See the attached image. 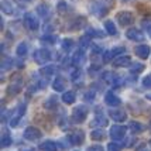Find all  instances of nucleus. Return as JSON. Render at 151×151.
Listing matches in <instances>:
<instances>
[{
    "mask_svg": "<svg viewBox=\"0 0 151 151\" xmlns=\"http://www.w3.org/2000/svg\"><path fill=\"white\" fill-rule=\"evenodd\" d=\"M21 88H23V76L20 73H13L10 78V82H9V86H7V93L17 95L21 91Z\"/></svg>",
    "mask_w": 151,
    "mask_h": 151,
    "instance_id": "obj_1",
    "label": "nucleus"
},
{
    "mask_svg": "<svg viewBox=\"0 0 151 151\" xmlns=\"http://www.w3.org/2000/svg\"><path fill=\"white\" fill-rule=\"evenodd\" d=\"M89 10H91V13H92L95 17L100 19V17H103V16L107 14V12H109V4H106L105 1H99L98 0V1L91 3Z\"/></svg>",
    "mask_w": 151,
    "mask_h": 151,
    "instance_id": "obj_2",
    "label": "nucleus"
},
{
    "mask_svg": "<svg viewBox=\"0 0 151 151\" xmlns=\"http://www.w3.org/2000/svg\"><path fill=\"white\" fill-rule=\"evenodd\" d=\"M88 113H89L88 106H85V105L76 106L72 110V120L75 123H83L86 120V117H88Z\"/></svg>",
    "mask_w": 151,
    "mask_h": 151,
    "instance_id": "obj_3",
    "label": "nucleus"
},
{
    "mask_svg": "<svg viewBox=\"0 0 151 151\" xmlns=\"http://www.w3.org/2000/svg\"><path fill=\"white\" fill-rule=\"evenodd\" d=\"M34 61L37 62V64H47L48 61H51V52L45 50V48H40L37 50L35 52H34Z\"/></svg>",
    "mask_w": 151,
    "mask_h": 151,
    "instance_id": "obj_4",
    "label": "nucleus"
},
{
    "mask_svg": "<svg viewBox=\"0 0 151 151\" xmlns=\"http://www.w3.org/2000/svg\"><path fill=\"white\" fill-rule=\"evenodd\" d=\"M116 19H117L119 24L122 27H127V26H130V24H133L134 16H133L132 12H120V13H117Z\"/></svg>",
    "mask_w": 151,
    "mask_h": 151,
    "instance_id": "obj_5",
    "label": "nucleus"
},
{
    "mask_svg": "<svg viewBox=\"0 0 151 151\" xmlns=\"http://www.w3.org/2000/svg\"><path fill=\"white\" fill-rule=\"evenodd\" d=\"M24 26L28 28V30H38L40 27V21L37 19V16H34L33 13H26L24 14Z\"/></svg>",
    "mask_w": 151,
    "mask_h": 151,
    "instance_id": "obj_6",
    "label": "nucleus"
},
{
    "mask_svg": "<svg viewBox=\"0 0 151 151\" xmlns=\"http://www.w3.org/2000/svg\"><path fill=\"white\" fill-rule=\"evenodd\" d=\"M42 137V133L40 132L37 127H27L24 130V138L28 141H37Z\"/></svg>",
    "mask_w": 151,
    "mask_h": 151,
    "instance_id": "obj_7",
    "label": "nucleus"
},
{
    "mask_svg": "<svg viewBox=\"0 0 151 151\" xmlns=\"http://www.w3.org/2000/svg\"><path fill=\"white\" fill-rule=\"evenodd\" d=\"M126 132H127V127H124V126H112L110 127V137L113 140H122V138H124Z\"/></svg>",
    "mask_w": 151,
    "mask_h": 151,
    "instance_id": "obj_8",
    "label": "nucleus"
},
{
    "mask_svg": "<svg viewBox=\"0 0 151 151\" xmlns=\"http://www.w3.org/2000/svg\"><path fill=\"white\" fill-rule=\"evenodd\" d=\"M126 51L124 47H114V48H112V50H109V51H106L105 55H103V61L105 62H110L113 58H116V57H119L120 54H123Z\"/></svg>",
    "mask_w": 151,
    "mask_h": 151,
    "instance_id": "obj_9",
    "label": "nucleus"
},
{
    "mask_svg": "<svg viewBox=\"0 0 151 151\" xmlns=\"http://www.w3.org/2000/svg\"><path fill=\"white\" fill-rule=\"evenodd\" d=\"M68 140H69V143L73 145H81L83 143V140H85V134H83L82 130H75L72 134H69Z\"/></svg>",
    "mask_w": 151,
    "mask_h": 151,
    "instance_id": "obj_10",
    "label": "nucleus"
},
{
    "mask_svg": "<svg viewBox=\"0 0 151 151\" xmlns=\"http://www.w3.org/2000/svg\"><path fill=\"white\" fill-rule=\"evenodd\" d=\"M134 52H136V55H137L138 58L147 59L150 57L151 48H150V45H147V44H141V45H137L134 48Z\"/></svg>",
    "mask_w": 151,
    "mask_h": 151,
    "instance_id": "obj_11",
    "label": "nucleus"
},
{
    "mask_svg": "<svg viewBox=\"0 0 151 151\" xmlns=\"http://www.w3.org/2000/svg\"><path fill=\"white\" fill-rule=\"evenodd\" d=\"M109 116L114 122H124L126 119H127V113L123 109H110L109 110Z\"/></svg>",
    "mask_w": 151,
    "mask_h": 151,
    "instance_id": "obj_12",
    "label": "nucleus"
},
{
    "mask_svg": "<svg viewBox=\"0 0 151 151\" xmlns=\"http://www.w3.org/2000/svg\"><path fill=\"white\" fill-rule=\"evenodd\" d=\"M1 12L4 14L12 16V14L17 13V7H16V4H14L13 1H10V0H1Z\"/></svg>",
    "mask_w": 151,
    "mask_h": 151,
    "instance_id": "obj_13",
    "label": "nucleus"
},
{
    "mask_svg": "<svg viewBox=\"0 0 151 151\" xmlns=\"http://www.w3.org/2000/svg\"><path fill=\"white\" fill-rule=\"evenodd\" d=\"M105 102L107 106H110V107H117V106L122 105V100L114 95L113 92H107L105 95Z\"/></svg>",
    "mask_w": 151,
    "mask_h": 151,
    "instance_id": "obj_14",
    "label": "nucleus"
},
{
    "mask_svg": "<svg viewBox=\"0 0 151 151\" xmlns=\"http://www.w3.org/2000/svg\"><path fill=\"white\" fill-rule=\"evenodd\" d=\"M126 37L129 40H132V41H143L144 40V34L141 33L138 28H130V30H127Z\"/></svg>",
    "mask_w": 151,
    "mask_h": 151,
    "instance_id": "obj_15",
    "label": "nucleus"
},
{
    "mask_svg": "<svg viewBox=\"0 0 151 151\" xmlns=\"http://www.w3.org/2000/svg\"><path fill=\"white\" fill-rule=\"evenodd\" d=\"M86 59V55H85V51L83 50H76V52L72 55V64L75 66H81Z\"/></svg>",
    "mask_w": 151,
    "mask_h": 151,
    "instance_id": "obj_16",
    "label": "nucleus"
},
{
    "mask_svg": "<svg viewBox=\"0 0 151 151\" xmlns=\"http://www.w3.org/2000/svg\"><path fill=\"white\" fill-rule=\"evenodd\" d=\"M107 117H105L103 114H96V117L93 119V122H91V127H98V129H102V127H106L107 126Z\"/></svg>",
    "mask_w": 151,
    "mask_h": 151,
    "instance_id": "obj_17",
    "label": "nucleus"
},
{
    "mask_svg": "<svg viewBox=\"0 0 151 151\" xmlns=\"http://www.w3.org/2000/svg\"><path fill=\"white\" fill-rule=\"evenodd\" d=\"M113 65L116 68H123V66H130L132 65V58L129 55H123V57H117V58L113 61Z\"/></svg>",
    "mask_w": 151,
    "mask_h": 151,
    "instance_id": "obj_18",
    "label": "nucleus"
},
{
    "mask_svg": "<svg viewBox=\"0 0 151 151\" xmlns=\"http://www.w3.org/2000/svg\"><path fill=\"white\" fill-rule=\"evenodd\" d=\"M37 13L42 17V19H48V16L51 13V7L48 6L47 3H41L37 6Z\"/></svg>",
    "mask_w": 151,
    "mask_h": 151,
    "instance_id": "obj_19",
    "label": "nucleus"
},
{
    "mask_svg": "<svg viewBox=\"0 0 151 151\" xmlns=\"http://www.w3.org/2000/svg\"><path fill=\"white\" fill-rule=\"evenodd\" d=\"M65 86H66V81L64 78L58 76V78L54 79V82H52V89L54 91H57V92H62V91L65 89Z\"/></svg>",
    "mask_w": 151,
    "mask_h": 151,
    "instance_id": "obj_20",
    "label": "nucleus"
},
{
    "mask_svg": "<svg viewBox=\"0 0 151 151\" xmlns=\"http://www.w3.org/2000/svg\"><path fill=\"white\" fill-rule=\"evenodd\" d=\"M85 26H86V19L82 17V16H79V17H76L71 23V30H79V28H82V27H85Z\"/></svg>",
    "mask_w": 151,
    "mask_h": 151,
    "instance_id": "obj_21",
    "label": "nucleus"
},
{
    "mask_svg": "<svg viewBox=\"0 0 151 151\" xmlns=\"http://www.w3.org/2000/svg\"><path fill=\"white\" fill-rule=\"evenodd\" d=\"M75 99H76V95L72 91H68V92H65L62 95V100H64V103H66V105H72L73 102H75Z\"/></svg>",
    "mask_w": 151,
    "mask_h": 151,
    "instance_id": "obj_22",
    "label": "nucleus"
},
{
    "mask_svg": "<svg viewBox=\"0 0 151 151\" xmlns=\"http://www.w3.org/2000/svg\"><path fill=\"white\" fill-rule=\"evenodd\" d=\"M40 150L41 151H57V144L54 141H44L40 144Z\"/></svg>",
    "mask_w": 151,
    "mask_h": 151,
    "instance_id": "obj_23",
    "label": "nucleus"
},
{
    "mask_svg": "<svg viewBox=\"0 0 151 151\" xmlns=\"http://www.w3.org/2000/svg\"><path fill=\"white\" fill-rule=\"evenodd\" d=\"M106 137V133L102 130V129H98V130H93L92 134H91V138L95 140V141H102V140H105Z\"/></svg>",
    "mask_w": 151,
    "mask_h": 151,
    "instance_id": "obj_24",
    "label": "nucleus"
},
{
    "mask_svg": "<svg viewBox=\"0 0 151 151\" xmlns=\"http://www.w3.org/2000/svg\"><path fill=\"white\" fill-rule=\"evenodd\" d=\"M105 30L107 31V34H110V35H116V34H117V28L114 27V23L110 21V20H106L105 21Z\"/></svg>",
    "mask_w": 151,
    "mask_h": 151,
    "instance_id": "obj_25",
    "label": "nucleus"
},
{
    "mask_svg": "<svg viewBox=\"0 0 151 151\" xmlns=\"http://www.w3.org/2000/svg\"><path fill=\"white\" fill-rule=\"evenodd\" d=\"M86 35L88 37H100V38H103L105 37V34L102 33L100 30H96V28H93V27H88L86 28Z\"/></svg>",
    "mask_w": 151,
    "mask_h": 151,
    "instance_id": "obj_26",
    "label": "nucleus"
},
{
    "mask_svg": "<svg viewBox=\"0 0 151 151\" xmlns=\"http://www.w3.org/2000/svg\"><path fill=\"white\" fill-rule=\"evenodd\" d=\"M12 66H13V59L10 58V57H3L1 58V71L3 72L9 71Z\"/></svg>",
    "mask_w": 151,
    "mask_h": 151,
    "instance_id": "obj_27",
    "label": "nucleus"
},
{
    "mask_svg": "<svg viewBox=\"0 0 151 151\" xmlns=\"http://www.w3.org/2000/svg\"><path fill=\"white\" fill-rule=\"evenodd\" d=\"M130 130H132L134 134H138V133H143L144 132V126L138 122H132L130 123Z\"/></svg>",
    "mask_w": 151,
    "mask_h": 151,
    "instance_id": "obj_28",
    "label": "nucleus"
},
{
    "mask_svg": "<svg viewBox=\"0 0 151 151\" xmlns=\"http://www.w3.org/2000/svg\"><path fill=\"white\" fill-rule=\"evenodd\" d=\"M0 144H1L3 148H6V147H9V145L12 144V136L7 132H3V134H1V143Z\"/></svg>",
    "mask_w": 151,
    "mask_h": 151,
    "instance_id": "obj_29",
    "label": "nucleus"
},
{
    "mask_svg": "<svg viewBox=\"0 0 151 151\" xmlns=\"http://www.w3.org/2000/svg\"><path fill=\"white\" fill-rule=\"evenodd\" d=\"M73 47H75V41H73V40L65 38L64 41H62V48H64V51H65V52H68V51L73 50Z\"/></svg>",
    "mask_w": 151,
    "mask_h": 151,
    "instance_id": "obj_30",
    "label": "nucleus"
},
{
    "mask_svg": "<svg viewBox=\"0 0 151 151\" xmlns=\"http://www.w3.org/2000/svg\"><path fill=\"white\" fill-rule=\"evenodd\" d=\"M17 55L19 57H26L27 55V44L26 42H20L19 45H17Z\"/></svg>",
    "mask_w": 151,
    "mask_h": 151,
    "instance_id": "obj_31",
    "label": "nucleus"
},
{
    "mask_svg": "<svg viewBox=\"0 0 151 151\" xmlns=\"http://www.w3.org/2000/svg\"><path fill=\"white\" fill-rule=\"evenodd\" d=\"M54 71H55V66H45V68H42V69H41V71H40V73H41V76H47V78H48V76H51V75H52L54 73Z\"/></svg>",
    "mask_w": 151,
    "mask_h": 151,
    "instance_id": "obj_32",
    "label": "nucleus"
},
{
    "mask_svg": "<svg viewBox=\"0 0 151 151\" xmlns=\"http://www.w3.org/2000/svg\"><path fill=\"white\" fill-rule=\"evenodd\" d=\"M41 41H42V42H47V44H55L57 37H55V35H51V34H45V35L41 37Z\"/></svg>",
    "mask_w": 151,
    "mask_h": 151,
    "instance_id": "obj_33",
    "label": "nucleus"
},
{
    "mask_svg": "<svg viewBox=\"0 0 151 151\" xmlns=\"http://www.w3.org/2000/svg\"><path fill=\"white\" fill-rule=\"evenodd\" d=\"M57 10H58L61 14H64V13H66V12H69L71 9H69V6L66 4L65 1H59L58 4H57Z\"/></svg>",
    "mask_w": 151,
    "mask_h": 151,
    "instance_id": "obj_34",
    "label": "nucleus"
},
{
    "mask_svg": "<svg viewBox=\"0 0 151 151\" xmlns=\"http://www.w3.org/2000/svg\"><path fill=\"white\" fill-rule=\"evenodd\" d=\"M47 107V109H54L55 106H57V100H55V98H51L48 102H45V105H44Z\"/></svg>",
    "mask_w": 151,
    "mask_h": 151,
    "instance_id": "obj_35",
    "label": "nucleus"
},
{
    "mask_svg": "<svg viewBox=\"0 0 151 151\" xmlns=\"http://www.w3.org/2000/svg\"><path fill=\"white\" fill-rule=\"evenodd\" d=\"M143 69H144V65H141V64H133V66H132V72H134V73L140 72Z\"/></svg>",
    "mask_w": 151,
    "mask_h": 151,
    "instance_id": "obj_36",
    "label": "nucleus"
},
{
    "mask_svg": "<svg viewBox=\"0 0 151 151\" xmlns=\"http://www.w3.org/2000/svg\"><path fill=\"white\" fill-rule=\"evenodd\" d=\"M120 148H122V147L119 144H116V143H110V144L107 145V150L109 151H120Z\"/></svg>",
    "mask_w": 151,
    "mask_h": 151,
    "instance_id": "obj_37",
    "label": "nucleus"
},
{
    "mask_svg": "<svg viewBox=\"0 0 151 151\" xmlns=\"http://www.w3.org/2000/svg\"><path fill=\"white\" fill-rule=\"evenodd\" d=\"M143 86H144V88H151V75H147V76L143 79Z\"/></svg>",
    "mask_w": 151,
    "mask_h": 151,
    "instance_id": "obj_38",
    "label": "nucleus"
},
{
    "mask_svg": "<svg viewBox=\"0 0 151 151\" xmlns=\"http://www.w3.org/2000/svg\"><path fill=\"white\" fill-rule=\"evenodd\" d=\"M89 38H91V37H88V35H85V37H81V40H79L81 45H82V47H88V45H89Z\"/></svg>",
    "mask_w": 151,
    "mask_h": 151,
    "instance_id": "obj_39",
    "label": "nucleus"
},
{
    "mask_svg": "<svg viewBox=\"0 0 151 151\" xmlns=\"http://www.w3.org/2000/svg\"><path fill=\"white\" fill-rule=\"evenodd\" d=\"M86 151H105V150H103L102 145H91V147H88Z\"/></svg>",
    "mask_w": 151,
    "mask_h": 151,
    "instance_id": "obj_40",
    "label": "nucleus"
},
{
    "mask_svg": "<svg viewBox=\"0 0 151 151\" xmlns=\"http://www.w3.org/2000/svg\"><path fill=\"white\" fill-rule=\"evenodd\" d=\"M79 76H81V71H79V69H76V71H75V72L72 73V81L75 82V81H76V79H78Z\"/></svg>",
    "mask_w": 151,
    "mask_h": 151,
    "instance_id": "obj_41",
    "label": "nucleus"
},
{
    "mask_svg": "<svg viewBox=\"0 0 151 151\" xmlns=\"http://www.w3.org/2000/svg\"><path fill=\"white\" fill-rule=\"evenodd\" d=\"M147 33H148V35H150V38H151V24L147 27Z\"/></svg>",
    "mask_w": 151,
    "mask_h": 151,
    "instance_id": "obj_42",
    "label": "nucleus"
},
{
    "mask_svg": "<svg viewBox=\"0 0 151 151\" xmlns=\"http://www.w3.org/2000/svg\"><path fill=\"white\" fill-rule=\"evenodd\" d=\"M122 1H124V3H129V1H133V0H122Z\"/></svg>",
    "mask_w": 151,
    "mask_h": 151,
    "instance_id": "obj_43",
    "label": "nucleus"
},
{
    "mask_svg": "<svg viewBox=\"0 0 151 151\" xmlns=\"http://www.w3.org/2000/svg\"><path fill=\"white\" fill-rule=\"evenodd\" d=\"M147 99H150L151 100V95H147Z\"/></svg>",
    "mask_w": 151,
    "mask_h": 151,
    "instance_id": "obj_44",
    "label": "nucleus"
},
{
    "mask_svg": "<svg viewBox=\"0 0 151 151\" xmlns=\"http://www.w3.org/2000/svg\"><path fill=\"white\" fill-rule=\"evenodd\" d=\"M20 1H31V0H20Z\"/></svg>",
    "mask_w": 151,
    "mask_h": 151,
    "instance_id": "obj_45",
    "label": "nucleus"
},
{
    "mask_svg": "<svg viewBox=\"0 0 151 151\" xmlns=\"http://www.w3.org/2000/svg\"><path fill=\"white\" fill-rule=\"evenodd\" d=\"M150 145H151V140H150Z\"/></svg>",
    "mask_w": 151,
    "mask_h": 151,
    "instance_id": "obj_46",
    "label": "nucleus"
}]
</instances>
